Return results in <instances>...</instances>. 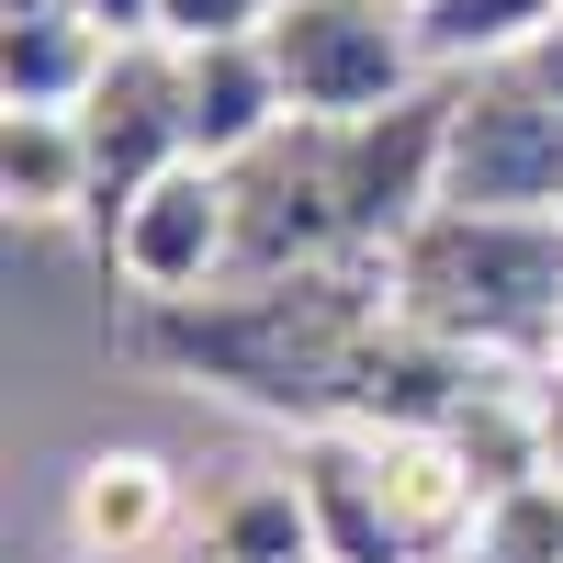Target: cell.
Segmentation results:
<instances>
[{
  "instance_id": "cell-1",
  "label": "cell",
  "mask_w": 563,
  "mask_h": 563,
  "mask_svg": "<svg viewBox=\"0 0 563 563\" xmlns=\"http://www.w3.org/2000/svg\"><path fill=\"white\" fill-rule=\"evenodd\" d=\"M384 316H395V294H372L361 260H316V271H249V282L192 294V305H147L135 339L169 372L238 395V406L339 429V384H350V361Z\"/></svg>"
},
{
  "instance_id": "cell-2",
  "label": "cell",
  "mask_w": 563,
  "mask_h": 563,
  "mask_svg": "<svg viewBox=\"0 0 563 563\" xmlns=\"http://www.w3.org/2000/svg\"><path fill=\"white\" fill-rule=\"evenodd\" d=\"M384 294H395L406 327H429V339L474 350V361L530 350L552 372V339H563V214H462V203H429L395 238Z\"/></svg>"
},
{
  "instance_id": "cell-3",
  "label": "cell",
  "mask_w": 563,
  "mask_h": 563,
  "mask_svg": "<svg viewBox=\"0 0 563 563\" xmlns=\"http://www.w3.org/2000/svg\"><path fill=\"white\" fill-rule=\"evenodd\" d=\"M282 90L305 124H372L429 90V34L417 0H282V23L260 34Z\"/></svg>"
},
{
  "instance_id": "cell-4",
  "label": "cell",
  "mask_w": 563,
  "mask_h": 563,
  "mask_svg": "<svg viewBox=\"0 0 563 563\" xmlns=\"http://www.w3.org/2000/svg\"><path fill=\"white\" fill-rule=\"evenodd\" d=\"M440 203H462V214H563V102L530 90V68H474V90H451Z\"/></svg>"
},
{
  "instance_id": "cell-5",
  "label": "cell",
  "mask_w": 563,
  "mask_h": 563,
  "mask_svg": "<svg viewBox=\"0 0 563 563\" xmlns=\"http://www.w3.org/2000/svg\"><path fill=\"white\" fill-rule=\"evenodd\" d=\"M102 249H113V271H124L135 305L225 294V282H238V192H225V169L180 158V169H158L147 192L102 225Z\"/></svg>"
},
{
  "instance_id": "cell-6",
  "label": "cell",
  "mask_w": 563,
  "mask_h": 563,
  "mask_svg": "<svg viewBox=\"0 0 563 563\" xmlns=\"http://www.w3.org/2000/svg\"><path fill=\"white\" fill-rule=\"evenodd\" d=\"M238 192V282L249 271H316L350 260V214H339V124H282L271 147H249L225 169Z\"/></svg>"
},
{
  "instance_id": "cell-7",
  "label": "cell",
  "mask_w": 563,
  "mask_h": 563,
  "mask_svg": "<svg viewBox=\"0 0 563 563\" xmlns=\"http://www.w3.org/2000/svg\"><path fill=\"white\" fill-rule=\"evenodd\" d=\"M79 135H90V169H102V225H113L158 169L192 158V124H180V45H113L102 90L79 102Z\"/></svg>"
},
{
  "instance_id": "cell-8",
  "label": "cell",
  "mask_w": 563,
  "mask_h": 563,
  "mask_svg": "<svg viewBox=\"0 0 563 563\" xmlns=\"http://www.w3.org/2000/svg\"><path fill=\"white\" fill-rule=\"evenodd\" d=\"M294 485H305V519H316V563H429L372 429H316L294 451Z\"/></svg>"
},
{
  "instance_id": "cell-9",
  "label": "cell",
  "mask_w": 563,
  "mask_h": 563,
  "mask_svg": "<svg viewBox=\"0 0 563 563\" xmlns=\"http://www.w3.org/2000/svg\"><path fill=\"white\" fill-rule=\"evenodd\" d=\"M180 530H192V485H180L158 451H90L68 474V541L90 563H147Z\"/></svg>"
},
{
  "instance_id": "cell-10",
  "label": "cell",
  "mask_w": 563,
  "mask_h": 563,
  "mask_svg": "<svg viewBox=\"0 0 563 563\" xmlns=\"http://www.w3.org/2000/svg\"><path fill=\"white\" fill-rule=\"evenodd\" d=\"M180 124H192L203 169H238L249 147H271L294 124V90H282L271 45H192L180 57Z\"/></svg>"
},
{
  "instance_id": "cell-11",
  "label": "cell",
  "mask_w": 563,
  "mask_h": 563,
  "mask_svg": "<svg viewBox=\"0 0 563 563\" xmlns=\"http://www.w3.org/2000/svg\"><path fill=\"white\" fill-rule=\"evenodd\" d=\"M113 68V34L79 12V0H23V12H0V90H12V113H79L90 90Z\"/></svg>"
},
{
  "instance_id": "cell-12",
  "label": "cell",
  "mask_w": 563,
  "mask_h": 563,
  "mask_svg": "<svg viewBox=\"0 0 563 563\" xmlns=\"http://www.w3.org/2000/svg\"><path fill=\"white\" fill-rule=\"evenodd\" d=\"M192 541H203L214 563H316V519H305L294 462H282V474H260V462L214 474V485L192 496Z\"/></svg>"
},
{
  "instance_id": "cell-13",
  "label": "cell",
  "mask_w": 563,
  "mask_h": 563,
  "mask_svg": "<svg viewBox=\"0 0 563 563\" xmlns=\"http://www.w3.org/2000/svg\"><path fill=\"white\" fill-rule=\"evenodd\" d=\"M0 192H12L23 225H57V214L102 203V169H90L79 113H12V124H0Z\"/></svg>"
},
{
  "instance_id": "cell-14",
  "label": "cell",
  "mask_w": 563,
  "mask_h": 563,
  "mask_svg": "<svg viewBox=\"0 0 563 563\" xmlns=\"http://www.w3.org/2000/svg\"><path fill=\"white\" fill-rule=\"evenodd\" d=\"M552 23H563V0H417L429 68H519Z\"/></svg>"
},
{
  "instance_id": "cell-15",
  "label": "cell",
  "mask_w": 563,
  "mask_h": 563,
  "mask_svg": "<svg viewBox=\"0 0 563 563\" xmlns=\"http://www.w3.org/2000/svg\"><path fill=\"white\" fill-rule=\"evenodd\" d=\"M474 541H496L507 563H563V474H530V485H507L485 496V519Z\"/></svg>"
},
{
  "instance_id": "cell-16",
  "label": "cell",
  "mask_w": 563,
  "mask_h": 563,
  "mask_svg": "<svg viewBox=\"0 0 563 563\" xmlns=\"http://www.w3.org/2000/svg\"><path fill=\"white\" fill-rule=\"evenodd\" d=\"M282 23V0H158V45H260Z\"/></svg>"
},
{
  "instance_id": "cell-17",
  "label": "cell",
  "mask_w": 563,
  "mask_h": 563,
  "mask_svg": "<svg viewBox=\"0 0 563 563\" xmlns=\"http://www.w3.org/2000/svg\"><path fill=\"white\" fill-rule=\"evenodd\" d=\"M90 23H102L113 45H158V0H79Z\"/></svg>"
},
{
  "instance_id": "cell-18",
  "label": "cell",
  "mask_w": 563,
  "mask_h": 563,
  "mask_svg": "<svg viewBox=\"0 0 563 563\" xmlns=\"http://www.w3.org/2000/svg\"><path fill=\"white\" fill-rule=\"evenodd\" d=\"M541 451H552V474H563V361L541 372Z\"/></svg>"
},
{
  "instance_id": "cell-19",
  "label": "cell",
  "mask_w": 563,
  "mask_h": 563,
  "mask_svg": "<svg viewBox=\"0 0 563 563\" xmlns=\"http://www.w3.org/2000/svg\"><path fill=\"white\" fill-rule=\"evenodd\" d=\"M519 68H530V90H552V102H563V23H552V34L530 45V57H519Z\"/></svg>"
},
{
  "instance_id": "cell-20",
  "label": "cell",
  "mask_w": 563,
  "mask_h": 563,
  "mask_svg": "<svg viewBox=\"0 0 563 563\" xmlns=\"http://www.w3.org/2000/svg\"><path fill=\"white\" fill-rule=\"evenodd\" d=\"M429 563H507V552H496V541H474V530H462V541H440Z\"/></svg>"
},
{
  "instance_id": "cell-21",
  "label": "cell",
  "mask_w": 563,
  "mask_h": 563,
  "mask_svg": "<svg viewBox=\"0 0 563 563\" xmlns=\"http://www.w3.org/2000/svg\"><path fill=\"white\" fill-rule=\"evenodd\" d=\"M552 361H563V339H552Z\"/></svg>"
}]
</instances>
